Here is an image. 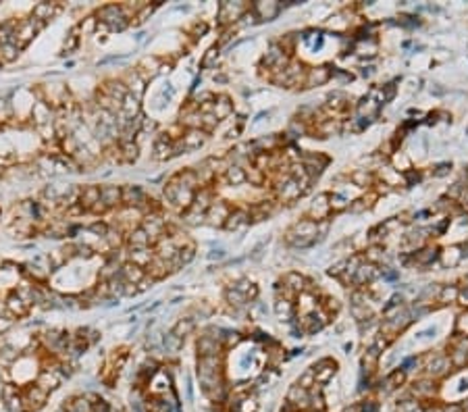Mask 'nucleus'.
Listing matches in <instances>:
<instances>
[{
    "mask_svg": "<svg viewBox=\"0 0 468 412\" xmlns=\"http://www.w3.org/2000/svg\"><path fill=\"white\" fill-rule=\"evenodd\" d=\"M17 55H19V48H17L13 42H9V44H5V46H0V61H15L17 59Z\"/></svg>",
    "mask_w": 468,
    "mask_h": 412,
    "instance_id": "obj_3",
    "label": "nucleus"
},
{
    "mask_svg": "<svg viewBox=\"0 0 468 412\" xmlns=\"http://www.w3.org/2000/svg\"><path fill=\"white\" fill-rule=\"evenodd\" d=\"M121 200V190L117 185H104V187H100V204L107 209V206H113V204H117Z\"/></svg>",
    "mask_w": 468,
    "mask_h": 412,
    "instance_id": "obj_1",
    "label": "nucleus"
},
{
    "mask_svg": "<svg viewBox=\"0 0 468 412\" xmlns=\"http://www.w3.org/2000/svg\"><path fill=\"white\" fill-rule=\"evenodd\" d=\"M59 11V7H55V5H50V3H42V5H38V7H33V13H31V17H36V19H40V21H48L52 15H55Z\"/></svg>",
    "mask_w": 468,
    "mask_h": 412,
    "instance_id": "obj_2",
    "label": "nucleus"
}]
</instances>
